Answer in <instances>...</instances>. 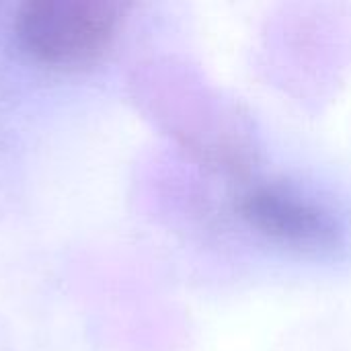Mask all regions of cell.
I'll use <instances>...</instances> for the list:
<instances>
[{
    "mask_svg": "<svg viewBox=\"0 0 351 351\" xmlns=\"http://www.w3.org/2000/svg\"><path fill=\"white\" fill-rule=\"evenodd\" d=\"M119 25L117 6L95 0L25 2L14 16L19 45L58 68H82L111 45Z\"/></svg>",
    "mask_w": 351,
    "mask_h": 351,
    "instance_id": "1",
    "label": "cell"
}]
</instances>
